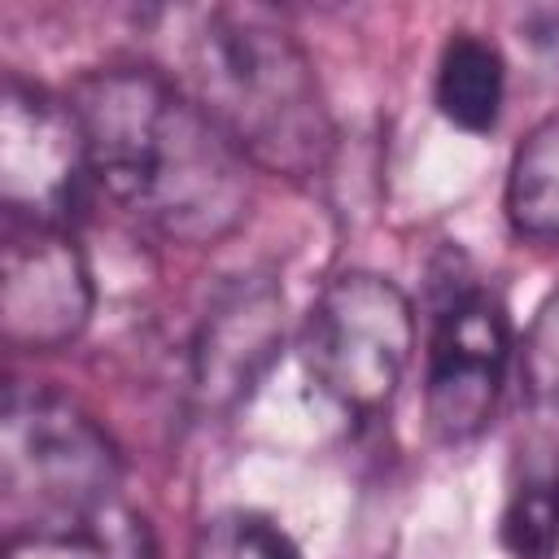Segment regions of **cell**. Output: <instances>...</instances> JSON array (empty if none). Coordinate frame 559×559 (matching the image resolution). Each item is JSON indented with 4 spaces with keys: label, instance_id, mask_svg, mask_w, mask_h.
I'll return each mask as SVG.
<instances>
[{
    "label": "cell",
    "instance_id": "obj_3",
    "mask_svg": "<svg viewBox=\"0 0 559 559\" xmlns=\"http://www.w3.org/2000/svg\"><path fill=\"white\" fill-rule=\"evenodd\" d=\"M122 498L105 428L44 384H9L0 406V507L9 533L92 515Z\"/></svg>",
    "mask_w": 559,
    "mask_h": 559
},
{
    "label": "cell",
    "instance_id": "obj_4",
    "mask_svg": "<svg viewBox=\"0 0 559 559\" xmlns=\"http://www.w3.org/2000/svg\"><path fill=\"white\" fill-rule=\"evenodd\" d=\"M415 345L406 293L371 271L336 275L301 323V367L345 415H376L402 384Z\"/></svg>",
    "mask_w": 559,
    "mask_h": 559
},
{
    "label": "cell",
    "instance_id": "obj_8",
    "mask_svg": "<svg viewBox=\"0 0 559 559\" xmlns=\"http://www.w3.org/2000/svg\"><path fill=\"white\" fill-rule=\"evenodd\" d=\"M284 349V293L271 275L227 280L192 341V402L201 415H231L253 397Z\"/></svg>",
    "mask_w": 559,
    "mask_h": 559
},
{
    "label": "cell",
    "instance_id": "obj_5",
    "mask_svg": "<svg viewBox=\"0 0 559 559\" xmlns=\"http://www.w3.org/2000/svg\"><path fill=\"white\" fill-rule=\"evenodd\" d=\"M83 179H92L87 166V140L70 109V100H57L52 92L4 79L0 87V201L4 218L66 227Z\"/></svg>",
    "mask_w": 559,
    "mask_h": 559
},
{
    "label": "cell",
    "instance_id": "obj_12",
    "mask_svg": "<svg viewBox=\"0 0 559 559\" xmlns=\"http://www.w3.org/2000/svg\"><path fill=\"white\" fill-rule=\"evenodd\" d=\"M520 380H524V406L537 419V428L559 432V293L546 297V306L537 310L524 336Z\"/></svg>",
    "mask_w": 559,
    "mask_h": 559
},
{
    "label": "cell",
    "instance_id": "obj_9",
    "mask_svg": "<svg viewBox=\"0 0 559 559\" xmlns=\"http://www.w3.org/2000/svg\"><path fill=\"white\" fill-rule=\"evenodd\" d=\"M4 559H157V542L148 520L118 498L66 524L9 533Z\"/></svg>",
    "mask_w": 559,
    "mask_h": 559
},
{
    "label": "cell",
    "instance_id": "obj_10",
    "mask_svg": "<svg viewBox=\"0 0 559 559\" xmlns=\"http://www.w3.org/2000/svg\"><path fill=\"white\" fill-rule=\"evenodd\" d=\"M502 96H507L502 52L472 31L450 35L441 48V61H437V109L459 131L485 135L498 127Z\"/></svg>",
    "mask_w": 559,
    "mask_h": 559
},
{
    "label": "cell",
    "instance_id": "obj_7",
    "mask_svg": "<svg viewBox=\"0 0 559 559\" xmlns=\"http://www.w3.org/2000/svg\"><path fill=\"white\" fill-rule=\"evenodd\" d=\"M92 271L66 227L4 218L0 332L13 349H61L92 319Z\"/></svg>",
    "mask_w": 559,
    "mask_h": 559
},
{
    "label": "cell",
    "instance_id": "obj_1",
    "mask_svg": "<svg viewBox=\"0 0 559 559\" xmlns=\"http://www.w3.org/2000/svg\"><path fill=\"white\" fill-rule=\"evenodd\" d=\"M92 179L109 201L175 245H214L249 214L236 144L162 70L105 66L70 87Z\"/></svg>",
    "mask_w": 559,
    "mask_h": 559
},
{
    "label": "cell",
    "instance_id": "obj_6",
    "mask_svg": "<svg viewBox=\"0 0 559 559\" xmlns=\"http://www.w3.org/2000/svg\"><path fill=\"white\" fill-rule=\"evenodd\" d=\"M511 358V323L493 293L463 284L432 319L424 411L441 441H472L502 393Z\"/></svg>",
    "mask_w": 559,
    "mask_h": 559
},
{
    "label": "cell",
    "instance_id": "obj_13",
    "mask_svg": "<svg viewBox=\"0 0 559 559\" xmlns=\"http://www.w3.org/2000/svg\"><path fill=\"white\" fill-rule=\"evenodd\" d=\"M197 559H301L293 537L262 511H218L197 537Z\"/></svg>",
    "mask_w": 559,
    "mask_h": 559
},
{
    "label": "cell",
    "instance_id": "obj_2",
    "mask_svg": "<svg viewBox=\"0 0 559 559\" xmlns=\"http://www.w3.org/2000/svg\"><path fill=\"white\" fill-rule=\"evenodd\" d=\"M175 83L236 144V153L284 179L323 175L336 127L306 48L258 13L179 9Z\"/></svg>",
    "mask_w": 559,
    "mask_h": 559
},
{
    "label": "cell",
    "instance_id": "obj_11",
    "mask_svg": "<svg viewBox=\"0 0 559 559\" xmlns=\"http://www.w3.org/2000/svg\"><path fill=\"white\" fill-rule=\"evenodd\" d=\"M507 218L515 236L559 240V114L537 122L511 157Z\"/></svg>",
    "mask_w": 559,
    "mask_h": 559
}]
</instances>
